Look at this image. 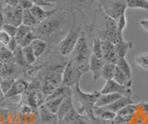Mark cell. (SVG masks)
<instances>
[{
  "instance_id": "obj_13",
  "label": "cell",
  "mask_w": 148,
  "mask_h": 124,
  "mask_svg": "<svg viewBox=\"0 0 148 124\" xmlns=\"http://www.w3.org/2000/svg\"><path fill=\"white\" fill-rule=\"evenodd\" d=\"M29 84L30 82L24 79H21V78L17 79L15 82H14V84L12 85L11 89L8 92V94L5 95V97L11 98V97H16V96L21 95L28 90Z\"/></svg>"
},
{
  "instance_id": "obj_8",
  "label": "cell",
  "mask_w": 148,
  "mask_h": 124,
  "mask_svg": "<svg viewBox=\"0 0 148 124\" xmlns=\"http://www.w3.org/2000/svg\"><path fill=\"white\" fill-rule=\"evenodd\" d=\"M82 75L83 74L81 72V71L71 61L69 60L62 74L61 85L72 88L73 86L80 84L81 78Z\"/></svg>"
},
{
  "instance_id": "obj_6",
  "label": "cell",
  "mask_w": 148,
  "mask_h": 124,
  "mask_svg": "<svg viewBox=\"0 0 148 124\" xmlns=\"http://www.w3.org/2000/svg\"><path fill=\"white\" fill-rule=\"evenodd\" d=\"M100 6L106 16L116 21L128 8L125 0H100Z\"/></svg>"
},
{
  "instance_id": "obj_53",
  "label": "cell",
  "mask_w": 148,
  "mask_h": 124,
  "mask_svg": "<svg viewBox=\"0 0 148 124\" xmlns=\"http://www.w3.org/2000/svg\"><path fill=\"white\" fill-rule=\"evenodd\" d=\"M97 0H88V2H89V4H90V6L92 5V4H94L95 2H96Z\"/></svg>"
},
{
  "instance_id": "obj_50",
  "label": "cell",
  "mask_w": 148,
  "mask_h": 124,
  "mask_svg": "<svg viewBox=\"0 0 148 124\" xmlns=\"http://www.w3.org/2000/svg\"><path fill=\"white\" fill-rule=\"evenodd\" d=\"M6 23V21H5V16H4V13H3V10L0 8V30H1L2 26Z\"/></svg>"
},
{
  "instance_id": "obj_12",
  "label": "cell",
  "mask_w": 148,
  "mask_h": 124,
  "mask_svg": "<svg viewBox=\"0 0 148 124\" xmlns=\"http://www.w3.org/2000/svg\"><path fill=\"white\" fill-rule=\"evenodd\" d=\"M89 121V118L79 114L76 108H73L65 115L61 121H58V124H88Z\"/></svg>"
},
{
  "instance_id": "obj_5",
  "label": "cell",
  "mask_w": 148,
  "mask_h": 124,
  "mask_svg": "<svg viewBox=\"0 0 148 124\" xmlns=\"http://www.w3.org/2000/svg\"><path fill=\"white\" fill-rule=\"evenodd\" d=\"M67 63L68 61H57L48 64L45 68V71H42V74L39 78L40 82H47L55 87H58L59 85H61L62 74Z\"/></svg>"
},
{
  "instance_id": "obj_51",
  "label": "cell",
  "mask_w": 148,
  "mask_h": 124,
  "mask_svg": "<svg viewBox=\"0 0 148 124\" xmlns=\"http://www.w3.org/2000/svg\"><path fill=\"white\" fill-rule=\"evenodd\" d=\"M111 124H131L130 122H115V121H111Z\"/></svg>"
},
{
  "instance_id": "obj_43",
  "label": "cell",
  "mask_w": 148,
  "mask_h": 124,
  "mask_svg": "<svg viewBox=\"0 0 148 124\" xmlns=\"http://www.w3.org/2000/svg\"><path fill=\"white\" fill-rule=\"evenodd\" d=\"M18 41L15 37H10V40H9V42L7 45V47L8 49L9 50V51H11L12 53L15 51V49L18 47Z\"/></svg>"
},
{
  "instance_id": "obj_24",
  "label": "cell",
  "mask_w": 148,
  "mask_h": 124,
  "mask_svg": "<svg viewBox=\"0 0 148 124\" xmlns=\"http://www.w3.org/2000/svg\"><path fill=\"white\" fill-rule=\"evenodd\" d=\"M32 49H34L36 58H38L41 56H43V54L46 51V49H47V44H46V42L44 40L36 38L34 42L32 43Z\"/></svg>"
},
{
  "instance_id": "obj_17",
  "label": "cell",
  "mask_w": 148,
  "mask_h": 124,
  "mask_svg": "<svg viewBox=\"0 0 148 124\" xmlns=\"http://www.w3.org/2000/svg\"><path fill=\"white\" fill-rule=\"evenodd\" d=\"M122 96L123 95L119 94H101L95 103V107L98 108L108 107V106L113 104L119 98H121Z\"/></svg>"
},
{
  "instance_id": "obj_35",
  "label": "cell",
  "mask_w": 148,
  "mask_h": 124,
  "mask_svg": "<svg viewBox=\"0 0 148 124\" xmlns=\"http://www.w3.org/2000/svg\"><path fill=\"white\" fill-rule=\"evenodd\" d=\"M64 98H57V99H52V100H48V101H45V108H47L49 111H51L52 113L56 114L58 111V109L59 108L60 104L62 103Z\"/></svg>"
},
{
  "instance_id": "obj_25",
  "label": "cell",
  "mask_w": 148,
  "mask_h": 124,
  "mask_svg": "<svg viewBox=\"0 0 148 124\" xmlns=\"http://www.w3.org/2000/svg\"><path fill=\"white\" fill-rule=\"evenodd\" d=\"M120 71H121L129 79H132V69L131 67V64L129 63L126 58H120L116 64Z\"/></svg>"
},
{
  "instance_id": "obj_4",
  "label": "cell",
  "mask_w": 148,
  "mask_h": 124,
  "mask_svg": "<svg viewBox=\"0 0 148 124\" xmlns=\"http://www.w3.org/2000/svg\"><path fill=\"white\" fill-rule=\"evenodd\" d=\"M82 30L83 29L82 27L76 26L75 15L72 13V23L69 27V32L59 43V53L63 58H68L71 56L79 38H80Z\"/></svg>"
},
{
  "instance_id": "obj_19",
  "label": "cell",
  "mask_w": 148,
  "mask_h": 124,
  "mask_svg": "<svg viewBox=\"0 0 148 124\" xmlns=\"http://www.w3.org/2000/svg\"><path fill=\"white\" fill-rule=\"evenodd\" d=\"M134 103V101L132 100V96H122L121 98H119V100H117L116 102H114L113 104H111L108 107H105L106 109L111 110V111L115 112L117 114L119 110H121L123 108H125L128 105H131Z\"/></svg>"
},
{
  "instance_id": "obj_20",
  "label": "cell",
  "mask_w": 148,
  "mask_h": 124,
  "mask_svg": "<svg viewBox=\"0 0 148 124\" xmlns=\"http://www.w3.org/2000/svg\"><path fill=\"white\" fill-rule=\"evenodd\" d=\"M132 48H133L132 41H126L125 39L115 45V49H116V52H117L119 58H126L128 53L131 51Z\"/></svg>"
},
{
  "instance_id": "obj_22",
  "label": "cell",
  "mask_w": 148,
  "mask_h": 124,
  "mask_svg": "<svg viewBox=\"0 0 148 124\" xmlns=\"http://www.w3.org/2000/svg\"><path fill=\"white\" fill-rule=\"evenodd\" d=\"M139 109H140V103H132L131 105L126 106L121 110H119L117 113V115L121 117H127L132 119V117L137 113Z\"/></svg>"
},
{
  "instance_id": "obj_14",
  "label": "cell",
  "mask_w": 148,
  "mask_h": 124,
  "mask_svg": "<svg viewBox=\"0 0 148 124\" xmlns=\"http://www.w3.org/2000/svg\"><path fill=\"white\" fill-rule=\"evenodd\" d=\"M105 63L106 62L103 58H96L92 54L91 55L90 63H89V71L92 73L94 82L98 81L99 78H101V71Z\"/></svg>"
},
{
  "instance_id": "obj_16",
  "label": "cell",
  "mask_w": 148,
  "mask_h": 124,
  "mask_svg": "<svg viewBox=\"0 0 148 124\" xmlns=\"http://www.w3.org/2000/svg\"><path fill=\"white\" fill-rule=\"evenodd\" d=\"M73 108H75V107H74L72 96H67V97H65L62 101V103L60 104L57 113H56V115H57V117L58 119V121H61L65 117V115L69 113Z\"/></svg>"
},
{
  "instance_id": "obj_1",
  "label": "cell",
  "mask_w": 148,
  "mask_h": 124,
  "mask_svg": "<svg viewBox=\"0 0 148 124\" xmlns=\"http://www.w3.org/2000/svg\"><path fill=\"white\" fill-rule=\"evenodd\" d=\"M58 11L32 29L36 37L45 41L46 44H58L61 41L60 37L64 33L67 11Z\"/></svg>"
},
{
  "instance_id": "obj_47",
  "label": "cell",
  "mask_w": 148,
  "mask_h": 124,
  "mask_svg": "<svg viewBox=\"0 0 148 124\" xmlns=\"http://www.w3.org/2000/svg\"><path fill=\"white\" fill-rule=\"evenodd\" d=\"M6 6L10 7H18L20 6V0H4Z\"/></svg>"
},
{
  "instance_id": "obj_38",
  "label": "cell",
  "mask_w": 148,
  "mask_h": 124,
  "mask_svg": "<svg viewBox=\"0 0 148 124\" xmlns=\"http://www.w3.org/2000/svg\"><path fill=\"white\" fill-rule=\"evenodd\" d=\"M146 119L147 117L145 115V113H143L141 109H139L137 113L132 117L130 123L131 124H146Z\"/></svg>"
},
{
  "instance_id": "obj_49",
  "label": "cell",
  "mask_w": 148,
  "mask_h": 124,
  "mask_svg": "<svg viewBox=\"0 0 148 124\" xmlns=\"http://www.w3.org/2000/svg\"><path fill=\"white\" fill-rule=\"evenodd\" d=\"M140 25H141V27L143 28V31H145L148 33V20H141Z\"/></svg>"
},
{
  "instance_id": "obj_36",
  "label": "cell",
  "mask_w": 148,
  "mask_h": 124,
  "mask_svg": "<svg viewBox=\"0 0 148 124\" xmlns=\"http://www.w3.org/2000/svg\"><path fill=\"white\" fill-rule=\"evenodd\" d=\"M31 31H32V28H31V27H28L26 25H20L18 27V29H17V34H16V36H15V38L17 39L18 41V45H20L21 43V41L25 37V36L30 33Z\"/></svg>"
},
{
  "instance_id": "obj_27",
  "label": "cell",
  "mask_w": 148,
  "mask_h": 124,
  "mask_svg": "<svg viewBox=\"0 0 148 124\" xmlns=\"http://www.w3.org/2000/svg\"><path fill=\"white\" fill-rule=\"evenodd\" d=\"M47 2L51 4H60V3H68L71 4L73 6V8H76L77 10H79V8L76 5H80L82 8H86L88 7H90V4L88 2V0H46Z\"/></svg>"
},
{
  "instance_id": "obj_40",
  "label": "cell",
  "mask_w": 148,
  "mask_h": 124,
  "mask_svg": "<svg viewBox=\"0 0 148 124\" xmlns=\"http://www.w3.org/2000/svg\"><path fill=\"white\" fill-rule=\"evenodd\" d=\"M127 24H128V21L126 18V13H123L117 21V27L120 34H123L124 30L126 29V27H127Z\"/></svg>"
},
{
  "instance_id": "obj_9",
  "label": "cell",
  "mask_w": 148,
  "mask_h": 124,
  "mask_svg": "<svg viewBox=\"0 0 148 124\" xmlns=\"http://www.w3.org/2000/svg\"><path fill=\"white\" fill-rule=\"evenodd\" d=\"M4 16H5V21L6 23L12 24L16 27H18L22 24V14L23 10L18 7H10L6 6L2 8Z\"/></svg>"
},
{
  "instance_id": "obj_52",
  "label": "cell",
  "mask_w": 148,
  "mask_h": 124,
  "mask_svg": "<svg viewBox=\"0 0 148 124\" xmlns=\"http://www.w3.org/2000/svg\"><path fill=\"white\" fill-rule=\"evenodd\" d=\"M5 97V95H4V94L1 92V90H0V101H2L3 100V98Z\"/></svg>"
},
{
  "instance_id": "obj_41",
  "label": "cell",
  "mask_w": 148,
  "mask_h": 124,
  "mask_svg": "<svg viewBox=\"0 0 148 124\" xmlns=\"http://www.w3.org/2000/svg\"><path fill=\"white\" fill-rule=\"evenodd\" d=\"M17 29H18V27L14 26L12 24L5 23L2 26V28H1V30H0V31L5 32V33L8 34L9 36H10V37H15L16 34H17Z\"/></svg>"
},
{
  "instance_id": "obj_54",
  "label": "cell",
  "mask_w": 148,
  "mask_h": 124,
  "mask_svg": "<svg viewBox=\"0 0 148 124\" xmlns=\"http://www.w3.org/2000/svg\"><path fill=\"white\" fill-rule=\"evenodd\" d=\"M146 124H148V117H147V119H146Z\"/></svg>"
},
{
  "instance_id": "obj_18",
  "label": "cell",
  "mask_w": 148,
  "mask_h": 124,
  "mask_svg": "<svg viewBox=\"0 0 148 124\" xmlns=\"http://www.w3.org/2000/svg\"><path fill=\"white\" fill-rule=\"evenodd\" d=\"M39 117L43 124H58L57 115L49 111L45 105L39 108Z\"/></svg>"
},
{
  "instance_id": "obj_34",
  "label": "cell",
  "mask_w": 148,
  "mask_h": 124,
  "mask_svg": "<svg viewBox=\"0 0 148 124\" xmlns=\"http://www.w3.org/2000/svg\"><path fill=\"white\" fill-rule=\"evenodd\" d=\"M13 56H14V61H15V63L18 66H21V67L27 66L24 56H23L22 47L21 45H18V47L15 49V51L13 52Z\"/></svg>"
},
{
  "instance_id": "obj_48",
  "label": "cell",
  "mask_w": 148,
  "mask_h": 124,
  "mask_svg": "<svg viewBox=\"0 0 148 124\" xmlns=\"http://www.w3.org/2000/svg\"><path fill=\"white\" fill-rule=\"evenodd\" d=\"M140 109L145 113L146 117H148V102H141L140 103Z\"/></svg>"
},
{
  "instance_id": "obj_28",
  "label": "cell",
  "mask_w": 148,
  "mask_h": 124,
  "mask_svg": "<svg viewBox=\"0 0 148 124\" xmlns=\"http://www.w3.org/2000/svg\"><path fill=\"white\" fill-rule=\"evenodd\" d=\"M128 8L131 10H145L148 11V0H125Z\"/></svg>"
},
{
  "instance_id": "obj_15",
  "label": "cell",
  "mask_w": 148,
  "mask_h": 124,
  "mask_svg": "<svg viewBox=\"0 0 148 124\" xmlns=\"http://www.w3.org/2000/svg\"><path fill=\"white\" fill-rule=\"evenodd\" d=\"M59 10L58 8H56L54 10H45L42 7H39V6H34L32 7L30 11L35 19L37 20V21L41 23V22H43L45 20L47 19L48 17L52 16L53 14H55L56 12Z\"/></svg>"
},
{
  "instance_id": "obj_39",
  "label": "cell",
  "mask_w": 148,
  "mask_h": 124,
  "mask_svg": "<svg viewBox=\"0 0 148 124\" xmlns=\"http://www.w3.org/2000/svg\"><path fill=\"white\" fill-rule=\"evenodd\" d=\"M36 35L34 34V33L32 31H31L29 34H28L24 38H23L21 43H20V45L21 47H28V45H32V43L34 42V41L36 39Z\"/></svg>"
},
{
  "instance_id": "obj_7",
  "label": "cell",
  "mask_w": 148,
  "mask_h": 124,
  "mask_svg": "<svg viewBox=\"0 0 148 124\" xmlns=\"http://www.w3.org/2000/svg\"><path fill=\"white\" fill-rule=\"evenodd\" d=\"M101 35L102 36L100 39L108 40L109 42L113 43L114 45L124 40L123 34H120L118 30L117 21L108 16H106L105 18L104 26L101 31Z\"/></svg>"
},
{
  "instance_id": "obj_11",
  "label": "cell",
  "mask_w": 148,
  "mask_h": 124,
  "mask_svg": "<svg viewBox=\"0 0 148 124\" xmlns=\"http://www.w3.org/2000/svg\"><path fill=\"white\" fill-rule=\"evenodd\" d=\"M102 49H103V59L105 62L116 65L119 60V57L116 52L115 45L108 40H102Z\"/></svg>"
},
{
  "instance_id": "obj_21",
  "label": "cell",
  "mask_w": 148,
  "mask_h": 124,
  "mask_svg": "<svg viewBox=\"0 0 148 124\" xmlns=\"http://www.w3.org/2000/svg\"><path fill=\"white\" fill-rule=\"evenodd\" d=\"M94 114L96 118L101 119L106 121H114L116 116H117V114L111 111V110L106 109V108H98V107H95Z\"/></svg>"
},
{
  "instance_id": "obj_30",
  "label": "cell",
  "mask_w": 148,
  "mask_h": 124,
  "mask_svg": "<svg viewBox=\"0 0 148 124\" xmlns=\"http://www.w3.org/2000/svg\"><path fill=\"white\" fill-rule=\"evenodd\" d=\"M134 63L136 66L148 71V52L136 55L134 58Z\"/></svg>"
},
{
  "instance_id": "obj_33",
  "label": "cell",
  "mask_w": 148,
  "mask_h": 124,
  "mask_svg": "<svg viewBox=\"0 0 148 124\" xmlns=\"http://www.w3.org/2000/svg\"><path fill=\"white\" fill-rule=\"evenodd\" d=\"M92 54L96 58H103V49H102V40L100 38H95L92 45Z\"/></svg>"
},
{
  "instance_id": "obj_3",
  "label": "cell",
  "mask_w": 148,
  "mask_h": 124,
  "mask_svg": "<svg viewBox=\"0 0 148 124\" xmlns=\"http://www.w3.org/2000/svg\"><path fill=\"white\" fill-rule=\"evenodd\" d=\"M92 55V49L90 47L89 41L87 38L86 32L82 30L80 38L74 47L72 53L69 56V61H71L82 74L89 72V63Z\"/></svg>"
},
{
  "instance_id": "obj_29",
  "label": "cell",
  "mask_w": 148,
  "mask_h": 124,
  "mask_svg": "<svg viewBox=\"0 0 148 124\" xmlns=\"http://www.w3.org/2000/svg\"><path fill=\"white\" fill-rule=\"evenodd\" d=\"M22 24L26 25L31 28H35V27L39 24V22L37 21V20L34 17V15L32 14L30 10H23L22 14Z\"/></svg>"
},
{
  "instance_id": "obj_26",
  "label": "cell",
  "mask_w": 148,
  "mask_h": 124,
  "mask_svg": "<svg viewBox=\"0 0 148 124\" xmlns=\"http://www.w3.org/2000/svg\"><path fill=\"white\" fill-rule=\"evenodd\" d=\"M116 65L112 63H105V65L102 69L101 71V78L104 81L108 82L110 80H113L114 74H115Z\"/></svg>"
},
{
  "instance_id": "obj_37",
  "label": "cell",
  "mask_w": 148,
  "mask_h": 124,
  "mask_svg": "<svg viewBox=\"0 0 148 124\" xmlns=\"http://www.w3.org/2000/svg\"><path fill=\"white\" fill-rule=\"evenodd\" d=\"M15 79H12V78H6V79H3L0 82V90L4 94V95L8 94V92L11 89L12 85L15 82Z\"/></svg>"
},
{
  "instance_id": "obj_44",
  "label": "cell",
  "mask_w": 148,
  "mask_h": 124,
  "mask_svg": "<svg viewBox=\"0 0 148 124\" xmlns=\"http://www.w3.org/2000/svg\"><path fill=\"white\" fill-rule=\"evenodd\" d=\"M34 5L30 0H20V7L23 10H30Z\"/></svg>"
},
{
  "instance_id": "obj_10",
  "label": "cell",
  "mask_w": 148,
  "mask_h": 124,
  "mask_svg": "<svg viewBox=\"0 0 148 124\" xmlns=\"http://www.w3.org/2000/svg\"><path fill=\"white\" fill-rule=\"evenodd\" d=\"M132 87H127L116 82L114 80L106 82L104 87L100 90V94H119L123 96H132Z\"/></svg>"
},
{
  "instance_id": "obj_46",
  "label": "cell",
  "mask_w": 148,
  "mask_h": 124,
  "mask_svg": "<svg viewBox=\"0 0 148 124\" xmlns=\"http://www.w3.org/2000/svg\"><path fill=\"white\" fill-rule=\"evenodd\" d=\"M21 111L22 113V115H28V114H31V113H34V110H32L28 105H22L21 108Z\"/></svg>"
},
{
  "instance_id": "obj_2",
  "label": "cell",
  "mask_w": 148,
  "mask_h": 124,
  "mask_svg": "<svg viewBox=\"0 0 148 124\" xmlns=\"http://www.w3.org/2000/svg\"><path fill=\"white\" fill-rule=\"evenodd\" d=\"M100 95V91L97 90L92 92V93H85L81 89L80 84L73 86L72 100L73 103L78 104V108H75L78 113L88 117L91 121H95L96 117L94 114V108Z\"/></svg>"
},
{
  "instance_id": "obj_45",
  "label": "cell",
  "mask_w": 148,
  "mask_h": 124,
  "mask_svg": "<svg viewBox=\"0 0 148 124\" xmlns=\"http://www.w3.org/2000/svg\"><path fill=\"white\" fill-rule=\"evenodd\" d=\"M34 6H39V7H53L54 5L49 2H47L46 0H30Z\"/></svg>"
},
{
  "instance_id": "obj_31",
  "label": "cell",
  "mask_w": 148,
  "mask_h": 124,
  "mask_svg": "<svg viewBox=\"0 0 148 124\" xmlns=\"http://www.w3.org/2000/svg\"><path fill=\"white\" fill-rule=\"evenodd\" d=\"M22 51H23V56H24L27 65H32V64L36 61L37 58L34 55L32 45H28V47H22Z\"/></svg>"
},
{
  "instance_id": "obj_32",
  "label": "cell",
  "mask_w": 148,
  "mask_h": 124,
  "mask_svg": "<svg viewBox=\"0 0 148 124\" xmlns=\"http://www.w3.org/2000/svg\"><path fill=\"white\" fill-rule=\"evenodd\" d=\"M0 62L2 64L15 62L14 61V56L11 51H9L7 47H0Z\"/></svg>"
},
{
  "instance_id": "obj_23",
  "label": "cell",
  "mask_w": 148,
  "mask_h": 124,
  "mask_svg": "<svg viewBox=\"0 0 148 124\" xmlns=\"http://www.w3.org/2000/svg\"><path fill=\"white\" fill-rule=\"evenodd\" d=\"M113 80L121 85L127 86V87H132V79H129V78L125 75L117 66H116Z\"/></svg>"
},
{
  "instance_id": "obj_42",
  "label": "cell",
  "mask_w": 148,
  "mask_h": 124,
  "mask_svg": "<svg viewBox=\"0 0 148 124\" xmlns=\"http://www.w3.org/2000/svg\"><path fill=\"white\" fill-rule=\"evenodd\" d=\"M9 40H10V36L5 32L0 31V44L2 45V47H7Z\"/></svg>"
}]
</instances>
